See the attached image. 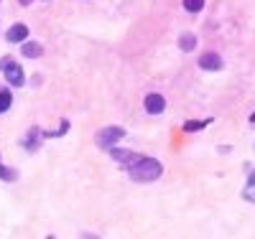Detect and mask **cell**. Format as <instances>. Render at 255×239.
<instances>
[{"label": "cell", "instance_id": "6da1fadb", "mask_svg": "<svg viewBox=\"0 0 255 239\" xmlns=\"http://www.w3.org/2000/svg\"><path fill=\"white\" fill-rule=\"evenodd\" d=\"M128 173H130V178L135 183H153L163 176V165L161 160L156 158H148V156H140L130 168H128Z\"/></svg>", "mask_w": 255, "mask_h": 239}, {"label": "cell", "instance_id": "7a4b0ae2", "mask_svg": "<svg viewBox=\"0 0 255 239\" xmlns=\"http://www.w3.org/2000/svg\"><path fill=\"white\" fill-rule=\"evenodd\" d=\"M123 138H125V127H120V125L102 127L100 133H97V148H102V150H110V148H113V145H118Z\"/></svg>", "mask_w": 255, "mask_h": 239}, {"label": "cell", "instance_id": "3957f363", "mask_svg": "<svg viewBox=\"0 0 255 239\" xmlns=\"http://www.w3.org/2000/svg\"><path fill=\"white\" fill-rule=\"evenodd\" d=\"M3 74H5V81H8V86H23L26 84V74H23V67L20 64H15V61H5V67H3Z\"/></svg>", "mask_w": 255, "mask_h": 239}, {"label": "cell", "instance_id": "277c9868", "mask_svg": "<svg viewBox=\"0 0 255 239\" xmlns=\"http://www.w3.org/2000/svg\"><path fill=\"white\" fill-rule=\"evenodd\" d=\"M44 138H46V133L41 127H28V133H26V138H23V148L28 150V153H36V150L41 148V143H44Z\"/></svg>", "mask_w": 255, "mask_h": 239}, {"label": "cell", "instance_id": "5b68a950", "mask_svg": "<svg viewBox=\"0 0 255 239\" xmlns=\"http://www.w3.org/2000/svg\"><path fill=\"white\" fill-rule=\"evenodd\" d=\"M143 107H145V112H148V115H161V112L166 110V99H163V94L151 92V94H145Z\"/></svg>", "mask_w": 255, "mask_h": 239}, {"label": "cell", "instance_id": "8992f818", "mask_svg": "<svg viewBox=\"0 0 255 239\" xmlns=\"http://www.w3.org/2000/svg\"><path fill=\"white\" fill-rule=\"evenodd\" d=\"M110 156H113V160H118V163H120L125 170L130 168V165H133L138 158H140L138 153H133V150H123V148H115V145L110 148Z\"/></svg>", "mask_w": 255, "mask_h": 239}, {"label": "cell", "instance_id": "52a82bcc", "mask_svg": "<svg viewBox=\"0 0 255 239\" xmlns=\"http://www.w3.org/2000/svg\"><path fill=\"white\" fill-rule=\"evenodd\" d=\"M199 67L204 72H220L222 69V56L215 54V51H207V54L199 56Z\"/></svg>", "mask_w": 255, "mask_h": 239}, {"label": "cell", "instance_id": "ba28073f", "mask_svg": "<svg viewBox=\"0 0 255 239\" xmlns=\"http://www.w3.org/2000/svg\"><path fill=\"white\" fill-rule=\"evenodd\" d=\"M28 38V26L26 23H13L5 33V41L8 43H23Z\"/></svg>", "mask_w": 255, "mask_h": 239}, {"label": "cell", "instance_id": "9c48e42d", "mask_svg": "<svg viewBox=\"0 0 255 239\" xmlns=\"http://www.w3.org/2000/svg\"><path fill=\"white\" fill-rule=\"evenodd\" d=\"M20 54H23L26 59H38L41 54H44V46H41L38 41H23V46H20Z\"/></svg>", "mask_w": 255, "mask_h": 239}, {"label": "cell", "instance_id": "30bf717a", "mask_svg": "<svg viewBox=\"0 0 255 239\" xmlns=\"http://www.w3.org/2000/svg\"><path fill=\"white\" fill-rule=\"evenodd\" d=\"M0 181H5V183L18 181V170H15V168H10V165H5V163H3V158H0Z\"/></svg>", "mask_w": 255, "mask_h": 239}, {"label": "cell", "instance_id": "8fae6325", "mask_svg": "<svg viewBox=\"0 0 255 239\" xmlns=\"http://www.w3.org/2000/svg\"><path fill=\"white\" fill-rule=\"evenodd\" d=\"M194 46H197V36L194 33H181L179 36V49L181 51L189 54V51H194Z\"/></svg>", "mask_w": 255, "mask_h": 239}, {"label": "cell", "instance_id": "7c38bea8", "mask_svg": "<svg viewBox=\"0 0 255 239\" xmlns=\"http://www.w3.org/2000/svg\"><path fill=\"white\" fill-rule=\"evenodd\" d=\"M10 107H13V94H10V89H8V86H0V115L8 112Z\"/></svg>", "mask_w": 255, "mask_h": 239}, {"label": "cell", "instance_id": "4fadbf2b", "mask_svg": "<svg viewBox=\"0 0 255 239\" xmlns=\"http://www.w3.org/2000/svg\"><path fill=\"white\" fill-rule=\"evenodd\" d=\"M212 120H186L184 122V133H199V130H204Z\"/></svg>", "mask_w": 255, "mask_h": 239}, {"label": "cell", "instance_id": "5bb4252c", "mask_svg": "<svg viewBox=\"0 0 255 239\" xmlns=\"http://www.w3.org/2000/svg\"><path fill=\"white\" fill-rule=\"evenodd\" d=\"M181 5L186 13H199L204 8V0H181Z\"/></svg>", "mask_w": 255, "mask_h": 239}, {"label": "cell", "instance_id": "9a60e30c", "mask_svg": "<svg viewBox=\"0 0 255 239\" xmlns=\"http://www.w3.org/2000/svg\"><path fill=\"white\" fill-rule=\"evenodd\" d=\"M69 133V120H61L59 130H54V133H46V138H61V135H67Z\"/></svg>", "mask_w": 255, "mask_h": 239}, {"label": "cell", "instance_id": "2e32d148", "mask_svg": "<svg viewBox=\"0 0 255 239\" xmlns=\"http://www.w3.org/2000/svg\"><path fill=\"white\" fill-rule=\"evenodd\" d=\"M255 186V170H250V176H248V188Z\"/></svg>", "mask_w": 255, "mask_h": 239}, {"label": "cell", "instance_id": "e0dca14e", "mask_svg": "<svg viewBox=\"0 0 255 239\" xmlns=\"http://www.w3.org/2000/svg\"><path fill=\"white\" fill-rule=\"evenodd\" d=\"M18 3H20V5H31V3H33V0H18Z\"/></svg>", "mask_w": 255, "mask_h": 239}, {"label": "cell", "instance_id": "ac0fdd59", "mask_svg": "<svg viewBox=\"0 0 255 239\" xmlns=\"http://www.w3.org/2000/svg\"><path fill=\"white\" fill-rule=\"evenodd\" d=\"M250 122H253V125H255V112H253V115H250Z\"/></svg>", "mask_w": 255, "mask_h": 239}]
</instances>
